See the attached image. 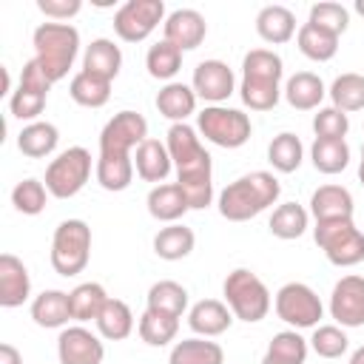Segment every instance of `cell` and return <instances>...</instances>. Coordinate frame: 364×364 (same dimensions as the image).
Returning <instances> with one entry per match:
<instances>
[{"label": "cell", "mask_w": 364, "mask_h": 364, "mask_svg": "<svg viewBox=\"0 0 364 364\" xmlns=\"http://www.w3.org/2000/svg\"><path fill=\"white\" fill-rule=\"evenodd\" d=\"M196 91L185 82H165L159 91H156V111L173 122H185L193 111H196Z\"/></svg>", "instance_id": "cell-25"}, {"label": "cell", "mask_w": 364, "mask_h": 364, "mask_svg": "<svg viewBox=\"0 0 364 364\" xmlns=\"http://www.w3.org/2000/svg\"><path fill=\"white\" fill-rule=\"evenodd\" d=\"M358 179H361V185H364V148H361V162H358Z\"/></svg>", "instance_id": "cell-54"}, {"label": "cell", "mask_w": 364, "mask_h": 364, "mask_svg": "<svg viewBox=\"0 0 364 364\" xmlns=\"http://www.w3.org/2000/svg\"><path fill=\"white\" fill-rule=\"evenodd\" d=\"M279 193L282 185L270 171H250L222 188L216 208L228 222H247L262 210H267L270 205H276Z\"/></svg>", "instance_id": "cell-1"}, {"label": "cell", "mask_w": 364, "mask_h": 364, "mask_svg": "<svg viewBox=\"0 0 364 364\" xmlns=\"http://www.w3.org/2000/svg\"><path fill=\"white\" fill-rule=\"evenodd\" d=\"M48 188L46 182L28 176V179H20L14 188H11V205L23 213V216H37L46 210V202H48Z\"/></svg>", "instance_id": "cell-42"}, {"label": "cell", "mask_w": 364, "mask_h": 364, "mask_svg": "<svg viewBox=\"0 0 364 364\" xmlns=\"http://www.w3.org/2000/svg\"><path fill=\"white\" fill-rule=\"evenodd\" d=\"M162 31H165V40L173 43L179 51H193L205 43L208 23L196 9H176L165 17Z\"/></svg>", "instance_id": "cell-15"}, {"label": "cell", "mask_w": 364, "mask_h": 364, "mask_svg": "<svg viewBox=\"0 0 364 364\" xmlns=\"http://www.w3.org/2000/svg\"><path fill=\"white\" fill-rule=\"evenodd\" d=\"M282 94H284V100L296 111H318L327 88H324V82H321L318 74H313V71H296L293 77H287Z\"/></svg>", "instance_id": "cell-24"}, {"label": "cell", "mask_w": 364, "mask_h": 364, "mask_svg": "<svg viewBox=\"0 0 364 364\" xmlns=\"http://www.w3.org/2000/svg\"><path fill=\"white\" fill-rule=\"evenodd\" d=\"M296 14L287 9V6H279V3H270L264 9H259L256 14V34L270 43V46H282L287 40H293L296 34Z\"/></svg>", "instance_id": "cell-22"}, {"label": "cell", "mask_w": 364, "mask_h": 364, "mask_svg": "<svg viewBox=\"0 0 364 364\" xmlns=\"http://www.w3.org/2000/svg\"><path fill=\"white\" fill-rule=\"evenodd\" d=\"M347 364H364V344H361L358 350H353V355H350Z\"/></svg>", "instance_id": "cell-53"}, {"label": "cell", "mask_w": 364, "mask_h": 364, "mask_svg": "<svg viewBox=\"0 0 364 364\" xmlns=\"http://www.w3.org/2000/svg\"><path fill=\"white\" fill-rule=\"evenodd\" d=\"M191 88L196 91L199 100H205L208 105H222L233 91H236V77L233 68L222 60H202L193 68L191 77Z\"/></svg>", "instance_id": "cell-14"}, {"label": "cell", "mask_w": 364, "mask_h": 364, "mask_svg": "<svg viewBox=\"0 0 364 364\" xmlns=\"http://www.w3.org/2000/svg\"><path fill=\"white\" fill-rule=\"evenodd\" d=\"M239 97L250 111H270L282 100V88H279V82H270V80H245L242 77Z\"/></svg>", "instance_id": "cell-43"}, {"label": "cell", "mask_w": 364, "mask_h": 364, "mask_svg": "<svg viewBox=\"0 0 364 364\" xmlns=\"http://www.w3.org/2000/svg\"><path fill=\"white\" fill-rule=\"evenodd\" d=\"M31 318L37 327L46 330H63L68 327L71 318V304L65 290H43L40 296L31 299Z\"/></svg>", "instance_id": "cell-21"}, {"label": "cell", "mask_w": 364, "mask_h": 364, "mask_svg": "<svg viewBox=\"0 0 364 364\" xmlns=\"http://www.w3.org/2000/svg\"><path fill=\"white\" fill-rule=\"evenodd\" d=\"M111 296L105 293V287L100 282H82L68 293V304H71V318L74 321H97V316L102 313L105 301Z\"/></svg>", "instance_id": "cell-33"}, {"label": "cell", "mask_w": 364, "mask_h": 364, "mask_svg": "<svg viewBox=\"0 0 364 364\" xmlns=\"http://www.w3.org/2000/svg\"><path fill=\"white\" fill-rule=\"evenodd\" d=\"M0 364H23V355H20V350H17L14 344L3 341V344H0Z\"/></svg>", "instance_id": "cell-51"}, {"label": "cell", "mask_w": 364, "mask_h": 364, "mask_svg": "<svg viewBox=\"0 0 364 364\" xmlns=\"http://www.w3.org/2000/svg\"><path fill=\"white\" fill-rule=\"evenodd\" d=\"M31 296V276L14 253L0 256V307H20Z\"/></svg>", "instance_id": "cell-16"}, {"label": "cell", "mask_w": 364, "mask_h": 364, "mask_svg": "<svg viewBox=\"0 0 364 364\" xmlns=\"http://www.w3.org/2000/svg\"><path fill=\"white\" fill-rule=\"evenodd\" d=\"M134 171H136L134 168V156H128V154H100L97 165H94L100 188L111 191V193L125 191L134 182Z\"/></svg>", "instance_id": "cell-26"}, {"label": "cell", "mask_w": 364, "mask_h": 364, "mask_svg": "<svg viewBox=\"0 0 364 364\" xmlns=\"http://www.w3.org/2000/svg\"><path fill=\"white\" fill-rule=\"evenodd\" d=\"M310 162L318 173H341L350 165V145L347 139H313L310 145Z\"/></svg>", "instance_id": "cell-35"}, {"label": "cell", "mask_w": 364, "mask_h": 364, "mask_svg": "<svg viewBox=\"0 0 364 364\" xmlns=\"http://www.w3.org/2000/svg\"><path fill=\"white\" fill-rule=\"evenodd\" d=\"M310 341V350L321 358H341L350 347V338L344 333V327L338 324H318L313 327V336L307 338Z\"/></svg>", "instance_id": "cell-44"}, {"label": "cell", "mask_w": 364, "mask_h": 364, "mask_svg": "<svg viewBox=\"0 0 364 364\" xmlns=\"http://www.w3.org/2000/svg\"><path fill=\"white\" fill-rule=\"evenodd\" d=\"M159 23H165L162 0H128L114 11V31L125 43L148 40Z\"/></svg>", "instance_id": "cell-10"}, {"label": "cell", "mask_w": 364, "mask_h": 364, "mask_svg": "<svg viewBox=\"0 0 364 364\" xmlns=\"http://www.w3.org/2000/svg\"><path fill=\"white\" fill-rule=\"evenodd\" d=\"M353 193L344 185H321L310 196V216L316 222L327 219H353Z\"/></svg>", "instance_id": "cell-18"}, {"label": "cell", "mask_w": 364, "mask_h": 364, "mask_svg": "<svg viewBox=\"0 0 364 364\" xmlns=\"http://www.w3.org/2000/svg\"><path fill=\"white\" fill-rule=\"evenodd\" d=\"M230 324H233V313L219 299H202L188 310V327L202 338L222 336L225 330H230Z\"/></svg>", "instance_id": "cell-17"}, {"label": "cell", "mask_w": 364, "mask_h": 364, "mask_svg": "<svg viewBox=\"0 0 364 364\" xmlns=\"http://www.w3.org/2000/svg\"><path fill=\"white\" fill-rule=\"evenodd\" d=\"M145 68H148V74H151L154 80L173 82L176 71L182 68V51H179L173 43H168V40L162 37L159 43H154V46L148 48V54H145Z\"/></svg>", "instance_id": "cell-40"}, {"label": "cell", "mask_w": 364, "mask_h": 364, "mask_svg": "<svg viewBox=\"0 0 364 364\" xmlns=\"http://www.w3.org/2000/svg\"><path fill=\"white\" fill-rule=\"evenodd\" d=\"M273 310L276 316L290 324V330H307V327H318L321 316H324V304L318 299V293L304 284V282H287L276 290L273 299Z\"/></svg>", "instance_id": "cell-9"}, {"label": "cell", "mask_w": 364, "mask_h": 364, "mask_svg": "<svg viewBox=\"0 0 364 364\" xmlns=\"http://www.w3.org/2000/svg\"><path fill=\"white\" fill-rule=\"evenodd\" d=\"M145 301H148V310L182 318V313L188 310V290L173 279H159V282L151 284Z\"/></svg>", "instance_id": "cell-36"}, {"label": "cell", "mask_w": 364, "mask_h": 364, "mask_svg": "<svg viewBox=\"0 0 364 364\" xmlns=\"http://www.w3.org/2000/svg\"><path fill=\"white\" fill-rule=\"evenodd\" d=\"M196 131L199 136H205L208 142L219 145V148H242L250 134H253V125H250V117L239 108H228V105H205L199 114H196Z\"/></svg>", "instance_id": "cell-7"}, {"label": "cell", "mask_w": 364, "mask_h": 364, "mask_svg": "<svg viewBox=\"0 0 364 364\" xmlns=\"http://www.w3.org/2000/svg\"><path fill=\"white\" fill-rule=\"evenodd\" d=\"M333 105L344 114L350 111H364V74H355V71H347V74H338L333 80V85L327 88Z\"/></svg>", "instance_id": "cell-39"}, {"label": "cell", "mask_w": 364, "mask_h": 364, "mask_svg": "<svg viewBox=\"0 0 364 364\" xmlns=\"http://www.w3.org/2000/svg\"><path fill=\"white\" fill-rule=\"evenodd\" d=\"M57 142H60V131H57V125L43 122V119L23 125L20 134H17V148H20V154L28 156V159L51 156V154L57 151Z\"/></svg>", "instance_id": "cell-27"}, {"label": "cell", "mask_w": 364, "mask_h": 364, "mask_svg": "<svg viewBox=\"0 0 364 364\" xmlns=\"http://www.w3.org/2000/svg\"><path fill=\"white\" fill-rule=\"evenodd\" d=\"M168 154L176 168V182L193 179H213V159L202 145V136L188 122H173L165 134Z\"/></svg>", "instance_id": "cell-4"}, {"label": "cell", "mask_w": 364, "mask_h": 364, "mask_svg": "<svg viewBox=\"0 0 364 364\" xmlns=\"http://www.w3.org/2000/svg\"><path fill=\"white\" fill-rule=\"evenodd\" d=\"M46 100H48V94L26 88V85H17V91L9 97V111H11L14 119H23L28 125V122H37V117L46 108Z\"/></svg>", "instance_id": "cell-47"}, {"label": "cell", "mask_w": 364, "mask_h": 364, "mask_svg": "<svg viewBox=\"0 0 364 364\" xmlns=\"http://www.w3.org/2000/svg\"><path fill=\"white\" fill-rule=\"evenodd\" d=\"M222 296H225V304L230 307L233 318L247 321V324L262 321L270 313V304H273L267 284L247 267H236L225 276Z\"/></svg>", "instance_id": "cell-3"}, {"label": "cell", "mask_w": 364, "mask_h": 364, "mask_svg": "<svg viewBox=\"0 0 364 364\" xmlns=\"http://www.w3.org/2000/svg\"><path fill=\"white\" fill-rule=\"evenodd\" d=\"M307 350H310V341L301 338L299 330H282L267 344V355H273V358H279L284 364H304L307 361Z\"/></svg>", "instance_id": "cell-45"}, {"label": "cell", "mask_w": 364, "mask_h": 364, "mask_svg": "<svg viewBox=\"0 0 364 364\" xmlns=\"http://www.w3.org/2000/svg\"><path fill=\"white\" fill-rule=\"evenodd\" d=\"M139 338L148 344V347H165L176 338L179 333V318L176 316H168V313H156V310H148L139 316Z\"/></svg>", "instance_id": "cell-38"}, {"label": "cell", "mask_w": 364, "mask_h": 364, "mask_svg": "<svg viewBox=\"0 0 364 364\" xmlns=\"http://www.w3.org/2000/svg\"><path fill=\"white\" fill-rule=\"evenodd\" d=\"M94 324H97V333H100L102 338H108V341H122V338H128V336L134 333V313H131L128 301L111 296Z\"/></svg>", "instance_id": "cell-30"}, {"label": "cell", "mask_w": 364, "mask_h": 364, "mask_svg": "<svg viewBox=\"0 0 364 364\" xmlns=\"http://www.w3.org/2000/svg\"><path fill=\"white\" fill-rule=\"evenodd\" d=\"M316 245L324 250L327 262L336 267H353L364 262V233L353 219H327L313 228Z\"/></svg>", "instance_id": "cell-6"}, {"label": "cell", "mask_w": 364, "mask_h": 364, "mask_svg": "<svg viewBox=\"0 0 364 364\" xmlns=\"http://www.w3.org/2000/svg\"><path fill=\"white\" fill-rule=\"evenodd\" d=\"M353 9H355L361 17H364V0H355V3H353Z\"/></svg>", "instance_id": "cell-56"}, {"label": "cell", "mask_w": 364, "mask_h": 364, "mask_svg": "<svg viewBox=\"0 0 364 364\" xmlns=\"http://www.w3.org/2000/svg\"><path fill=\"white\" fill-rule=\"evenodd\" d=\"M242 77L245 80H270L282 82L284 77V63L276 51L270 48H253L242 57Z\"/></svg>", "instance_id": "cell-41"}, {"label": "cell", "mask_w": 364, "mask_h": 364, "mask_svg": "<svg viewBox=\"0 0 364 364\" xmlns=\"http://www.w3.org/2000/svg\"><path fill=\"white\" fill-rule=\"evenodd\" d=\"M34 60L51 82L63 80L80 54V31L71 23H40L31 34Z\"/></svg>", "instance_id": "cell-2"}, {"label": "cell", "mask_w": 364, "mask_h": 364, "mask_svg": "<svg viewBox=\"0 0 364 364\" xmlns=\"http://www.w3.org/2000/svg\"><path fill=\"white\" fill-rule=\"evenodd\" d=\"M145 205H148V213H151L156 222H168V225L179 222V219L191 210V205H188V199H185V193H182V188H179L176 182L154 185V188L148 191Z\"/></svg>", "instance_id": "cell-20"}, {"label": "cell", "mask_w": 364, "mask_h": 364, "mask_svg": "<svg viewBox=\"0 0 364 364\" xmlns=\"http://www.w3.org/2000/svg\"><path fill=\"white\" fill-rule=\"evenodd\" d=\"M148 139V119L139 111L114 114L100 131V154H128Z\"/></svg>", "instance_id": "cell-11"}, {"label": "cell", "mask_w": 364, "mask_h": 364, "mask_svg": "<svg viewBox=\"0 0 364 364\" xmlns=\"http://www.w3.org/2000/svg\"><path fill=\"white\" fill-rule=\"evenodd\" d=\"M20 85H26V88H34V91H43V94H48L51 91V80L46 77V71L37 65V60L31 57L26 65H23V74H20Z\"/></svg>", "instance_id": "cell-50"}, {"label": "cell", "mask_w": 364, "mask_h": 364, "mask_svg": "<svg viewBox=\"0 0 364 364\" xmlns=\"http://www.w3.org/2000/svg\"><path fill=\"white\" fill-rule=\"evenodd\" d=\"M100 338L102 336L91 333L82 324L63 327L60 336H57V358H60V364H102L105 344Z\"/></svg>", "instance_id": "cell-13"}, {"label": "cell", "mask_w": 364, "mask_h": 364, "mask_svg": "<svg viewBox=\"0 0 364 364\" xmlns=\"http://www.w3.org/2000/svg\"><path fill=\"white\" fill-rule=\"evenodd\" d=\"M51 267L60 276H77L91 259V228L82 219H65L54 228L51 236Z\"/></svg>", "instance_id": "cell-5"}, {"label": "cell", "mask_w": 364, "mask_h": 364, "mask_svg": "<svg viewBox=\"0 0 364 364\" xmlns=\"http://www.w3.org/2000/svg\"><path fill=\"white\" fill-rule=\"evenodd\" d=\"M307 23H313V26H318V28H324V31L341 37V34L347 31V26H350V11H347V6H341V3L321 0V3H313V6H310Z\"/></svg>", "instance_id": "cell-46"}, {"label": "cell", "mask_w": 364, "mask_h": 364, "mask_svg": "<svg viewBox=\"0 0 364 364\" xmlns=\"http://www.w3.org/2000/svg\"><path fill=\"white\" fill-rule=\"evenodd\" d=\"M296 46H299V51L307 60L327 63L338 51V37L330 34V31H324V28H318V26H313V23H301L299 31H296Z\"/></svg>", "instance_id": "cell-31"}, {"label": "cell", "mask_w": 364, "mask_h": 364, "mask_svg": "<svg viewBox=\"0 0 364 364\" xmlns=\"http://www.w3.org/2000/svg\"><path fill=\"white\" fill-rule=\"evenodd\" d=\"M262 364H284V361H279V358H273V355H267V353H264V358H262Z\"/></svg>", "instance_id": "cell-55"}, {"label": "cell", "mask_w": 364, "mask_h": 364, "mask_svg": "<svg viewBox=\"0 0 364 364\" xmlns=\"http://www.w3.org/2000/svg\"><path fill=\"white\" fill-rule=\"evenodd\" d=\"M119 68H122V51H119V46L114 40L97 37V40H91L85 46V51H82V71L97 74V77L114 82Z\"/></svg>", "instance_id": "cell-23"}, {"label": "cell", "mask_w": 364, "mask_h": 364, "mask_svg": "<svg viewBox=\"0 0 364 364\" xmlns=\"http://www.w3.org/2000/svg\"><path fill=\"white\" fill-rule=\"evenodd\" d=\"M0 74H3V94H9V97H11L14 91H11V77H9V68H0Z\"/></svg>", "instance_id": "cell-52"}, {"label": "cell", "mask_w": 364, "mask_h": 364, "mask_svg": "<svg viewBox=\"0 0 364 364\" xmlns=\"http://www.w3.org/2000/svg\"><path fill=\"white\" fill-rule=\"evenodd\" d=\"M68 94L82 108H102L111 100V82L102 80V77H97V74L77 71L71 77V82H68Z\"/></svg>", "instance_id": "cell-37"}, {"label": "cell", "mask_w": 364, "mask_h": 364, "mask_svg": "<svg viewBox=\"0 0 364 364\" xmlns=\"http://www.w3.org/2000/svg\"><path fill=\"white\" fill-rule=\"evenodd\" d=\"M37 9L51 20V23H65L74 14H80L82 0H37Z\"/></svg>", "instance_id": "cell-49"}, {"label": "cell", "mask_w": 364, "mask_h": 364, "mask_svg": "<svg viewBox=\"0 0 364 364\" xmlns=\"http://www.w3.org/2000/svg\"><path fill=\"white\" fill-rule=\"evenodd\" d=\"M267 228H270V233L276 239H284V242L299 239L310 228V210L304 205H299V202H284L270 213Z\"/></svg>", "instance_id": "cell-32"}, {"label": "cell", "mask_w": 364, "mask_h": 364, "mask_svg": "<svg viewBox=\"0 0 364 364\" xmlns=\"http://www.w3.org/2000/svg\"><path fill=\"white\" fill-rule=\"evenodd\" d=\"M88 176H91V154L82 145H71L48 162L43 182L54 199H71L85 188Z\"/></svg>", "instance_id": "cell-8"}, {"label": "cell", "mask_w": 364, "mask_h": 364, "mask_svg": "<svg viewBox=\"0 0 364 364\" xmlns=\"http://www.w3.org/2000/svg\"><path fill=\"white\" fill-rule=\"evenodd\" d=\"M267 162L273 165V171L279 173H293L301 168L304 162V145L293 131H282L270 139L267 145Z\"/></svg>", "instance_id": "cell-34"}, {"label": "cell", "mask_w": 364, "mask_h": 364, "mask_svg": "<svg viewBox=\"0 0 364 364\" xmlns=\"http://www.w3.org/2000/svg\"><path fill=\"white\" fill-rule=\"evenodd\" d=\"M168 364H225V350L202 336H191L173 344Z\"/></svg>", "instance_id": "cell-29"}, {"label": "cell", "mask_w": 364, "mask_h": 364, "mask_svg": "<svg viewBox=\"0 0 364 364\" xmlns=\"http://www.w3.org/2000/svg\"><path fill=\"white\" fill-rule=\"evenodd\" d=\"M330 316L338 327H364V276H341L330 293Z\"/></svg>", "instance_id": "cell-12"}, {"label": "cell", "mask_w": 364, "mask_h": 364, "mask_svg": "<svg viewBox=\"0 0 364 364\" xmlns=\"http://www.w3.org/2000/svg\"><path fill=\"white\" fill-rule=\"evenodd\" d=\"M350 131V119L336 105H324L313 114V134L318 139H344Z\"/></svg>", "instance_id": "cell-48"}, {"label": "cell", "mask_w": 364, "mask_h": 364, "mask_svg": "<svg viewBox=\"0 0 364 364\" xmlns=\"http://www.w3.org/2000/svg\"><path fill=\"white\" fill-rule=\"evenodd\" d=\"M193 245H196V236L188 225L182 222H173L168 228H159V233L154 236V253L165 262H179L185 256L193 253Z\"/></svg>", "instance_id": "cell-28"}, {"label": "cell", "mask_w": 364, "mask_h": 364, "mask_svg": "<svg viewBox=\"0 0 364 364\" xmlns=\"http://www.w3.org/2000/svg\"><path fill=\"white\" fill-rule=\"evenodd\" d=\"M134 168H136V176L142 182H154V185H162L173 168V159L168 154V145L159 142V139H145L136 154H134Z\"/></svg>", "instance_id": "cell-19"}]
</instances>
